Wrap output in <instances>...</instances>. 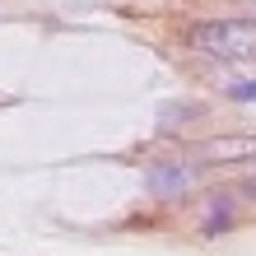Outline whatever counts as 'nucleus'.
I'll use <instances>...</instances> for the list:
<instances>
[{
  "instance_id": "f257e3e1",
  "label": "nucleus",
  "mask_w": 256,
  "mask_h": 256,
  "mask_svg": "<svg viewBox=\"0 0 256 256\" xmlns=\"http://www.w3.org/2000/svg\"><path fill=\"white\" fill-rule=\"evenodd\" d=\"M186 47L219 61H242L256 56V19H200L186 28Z\"/></svg>"
},
{
  "instance_id": "f03ea898",
  "label": "nucleus",
  "mask_w": 256,
  "mask_h": 256,
  "mask_svg": "<svg viewBox=\"0 0 256 256\" xmlns=\"http://www.w3.org/2000/svg\"><path fill=\"white\" fill-rule=\"evenodd\" d=\"M200 163H256V135H214L196 144Z\"/></svg>"
},
{
  "instance_id": "7ed1b4c3",
  "label": "nucleus",
  "mask_w": 256,
  "mask_h": 256,
  "mask_svg": "<svg viewBox=\"0 0 256 256\" xmlns=\"http://www.w3.org/2000/svg\"><path fill=\"white\" fill-rule=\"evenodd\" d=\"M149 186L158 196H177V191L191 186V168H182V163H154L149 168Z\"/></svg>"
},
{
  "instance_id": "20e7f679",
  "label": "nucleus",
  "mask_w": 256,
  "mask_h": 256,
  "mask_svg": "<svg viewBox=\"0 0 256 256\" xmlns=\"http://www.w3.org/2000/svg\"><path fill=\"white\" fill-rule=\"evenodd\" d=\"M186 116H205V102H168L163 108V130L186 126Z\"/></svg>"
},
{
  "instance_id": "39448f33",
  "label": "nucleus",
  "mask_w": 256,
  "mask_h": 256,
  "mask_svg": "<svg viewBox=\"0 0 256 256\" xmlns=\"http://www.w3.org/2000/svg\"><path fill=\"white\" fill-rule=\"evenodd\" d=\"M228 219H233V210H228V200H224V205H210V219H205V233H219V228H228Z\"/></svg>"
},
{
  "instance_id": "423d86ee",
  "label": "nucleus",
  "mask_w": 256,
  "mask_h": 256,
  "mask_svg": "<svg viewBox=\"0 0 256 256\" xmlns=\"http://www.w3.org/2000/svg\"><path fill=\"white\" fill-rule=\"evenodd\" d=\"M224 94H228V98H238V102H252V98H256V80H242V84H228V88H224Z\"/></svg>"
},
{
  "instance_id": "0eeeda50",
  "label": "nucleus",
  "mask_w": 256,
  "mask_h": 256,
  "mask_svg": "<svg viewBox=\"0 0 256 256\" xmlns=\"http://www.w3.org/2000/svg\"><path fill=\"white\" fill-rule=\"evenodd\" d=\"M242 191H247V196H256V177H247V182H242Z\"/></svg>"
}]
</instances>
